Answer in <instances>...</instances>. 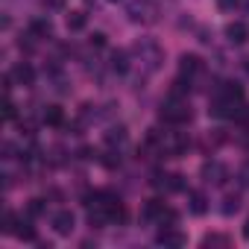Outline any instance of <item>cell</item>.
<instances>
[{"mask_svg":"<svg viewBox=\"0 0 249 249\" xmlns=\"http://www.w3.org/2000/svg\"><path fill=\"white\" fill-rule=\"evenodd\" d=\"M214 117H240L243 114V88L234 85V82H226L217 88L214 100H211V108H208Z\"/></svg>","mask_w":249,"mask_h":249,"instance_id":"cell-1","label":"cell"},{"mask_svg":"<svg viewBox=\"0 0 249 249\" xmlns=\"http://www.w3.org/2000/svg\"><path fill=\"white\" fill-rule=\"evenodd\" d=\"M159 117L164 123H170V126H182V123L191 120V106L185 100H179V97H167L164 106H161V111H159Z\"/></svg>","mask_w":249,"mask_h":249,"instance_id":"cell-2","label":"cell"},{"mask_svg":"<svg viewBox=\"0 0 249 249\" xmlns=\"http://www.w3.org/2000/svg\"><path fill=\"white\" fill-rule=\"evenodd\" d=\"M141 220L159 223V226H173V223H176V211H170V208L164 205V199H150V202H144V208H141Z\"/></svg>","mask_w":249,"mask_h":249,"instance_id":"cell-3","label":"cell"},{"mask_svg":"<svg viewBox=\"0 0 249 249\" xmlns=\"http://www.w3.org/2000/svg\"><path fill=\"white\" fill-rule=\"evenodd\" d=\"M135 53H138V59L147 65V71L153 73V71H159L161 68V62H164V53H161V47L156 44V41H150V38H141L135 47H132Z\"/></svg>","mask_w":249,"mask_h":249,"instance_id":"cell-4","label":"cell"},{"mask_svg":"<svg viewBox=\"0 0 249 249\" xmlns=\"http://www.w3.org/2000/svg\"><path fill=\"white\" fill-rule=\"evenodd\" d=\"M202 71H205V65H202V59H199V56H194V53L179 56V73H182L188 82H191V79H196Z\"/></svg>","mask_w":249,"mask_h":249,"instance_id":"cell-5","label":"cell"},{"mask_svg":"<svg viewBox=\"0 0 249 249\" xmlns=\"http://www.w3.org/2000/svg\"><path fill=\"white\" fill-rule=\"evenodd\" d=\"M129 21H135V24H153L156 21V6H150L147 0H135V3H129Z\"/></svg>","mask_w":249,"mask_h":249,"instance_id":"cell-6","label":"cell"},{"mask_svg":"<svg viewBox=\"0 0 249 249\" xmlns=\"http://www.w3.org/2000/svg\"><path fill=\"white\" fill-rule=\"evenodd\" d=\"M153 185L161 188V191H167V194L185 191V176H179V173H156L153 176Z\"/></svg>","mask_w":249,"mask_h":249,"instance_id":"cell-7","label":"cell"},{"mask_svg":"<svg viewBox=\"0 0 249 249\" xmlns=\"http://www.w3.org/2000/svg\"><path fill=\"white\" fill-rule=\"evenodd\" d=\"M199 173H202V182H208V185H223L226 176H229V170H226L220 161H205Z\"/></svg>","mask_w":249,"mask_h":249,"instance_id":"cell-8","label":"cell"},{"mask_svg":"<svg viewBox=\"0 0 249 249\" xmlns=\"http://www.w3.org/2000/svg\"><path fill=\"white\" fill-rule=\"evenodd\" d=\"M159 246H170V249H179V246H185L188 243V237L179 231V229H173V226H164L161 231H159Z\"/></svg>","mask_w":249,"mask_h":249,"instance_id":"cell-9","label":"cell"},{"mask_svg":"<svg viewBox=\"0 0 249 249\" xmlns=\"http://www.w3.org/2000/svg\"><path fill=\"white\" fill-rule=\"evenodd\" d=\"M12 79H15L18 85L30 88V85L36 82V71H33V65H30V62H18V65L12 68Z\"/></svg>","mask_w":249,"mask_h":249,"instance_id":"cell-10","label":"cell"},{"mask_svg":"<svg viewBox=\"0 0 249 249\" xmlns=\"http://www.w3.org/2000/svg\"><path fill=\"white\" fill-rule=\"evenodd\" d=\"M226 38H229L231 44H246V41H249V27H246L243 21H231V24L226 27Z\"/></svg>","mask_w":249,"mask_h":249,"instance_id":"cell-11","label":"cell"},{"mask_svg":"<svg viewBox=\"0 0 249 249\" xmlns=\"http://www.w3.org/2000/svg\"><path fill=\"white\" fill-rule=\"evenodd\" d=\"M53 229H56V234H71L76 229V217L71 211H59V214H53Z\"/></svg>","mask_w":249,"mask_h":249,"instance_id":"cell-12","label":"cell"},{"mask_svg":"<svg viewBox=\"0 0 249 249\" xmlns=\"http://www.w3.org/2000/svg\"><path fill=\"white\" fill-rule=\"evenodd\" d=\"M188 208H191V214L202 217V214L208 211V199H205V194H202V191H188Z\"/></svg>","mask_w":249,"mask_h":249,"instance_id":"cell-13","label":"cell"},{"mask_svg":"<svg viewBox=\"0 0 249 249\" xmlns=\"http://www.w3.org/2000/svg\"><path fill=\"white\" fill-rule=\"evenodd\" d=\"M30 36H33V38H50V36H53L50 18H36V21H30Z\"/></svg>","mask_w":249,"mask_h":249,"instance_id":"cell-14","label":"cell"},{"mask_svg":"<svg viewBox=\"0 0 249 249\" xmlns=\"http://www.w3.org/2000/svg\"><path fill=\"white\" fill-rule=\"evenodd\" d=\"M129 68H132V65H129V53H126V50H114V53H111V71H114V73L123 76V73H129Z\"/></svg>","mask_w":249,"mask_h":249,"instance_id":"cell-15","label":"cell"},{"mask_svg":"<svg viewBox=\"0 0 249 249\" xmlns=\"http://www.w3.org/2000/svg\"><path fill=\"white\" fill-rule=\"evenodd\" d=\"M126 141H129L126 126H111V129L106 132V144H108V147H123Z\"/></svg>","mask_w":249,"mask_h":249,"instance_id":"cell-16","label":"cell"},{"mask_svg":"<svg viewBox=\"0 0 249 249\" xmlns=\"http://www.w3.org/2000/svg\"><path fill=\"white\" fill-rule=\"evenodd\" d=\"M41 120H44V123H50V126H59V123L65 120V111H62V106H47V108L41 111Z\"/></svg>","mask_w":249,"mask_h":249,"instance_id":"cell-17","label":"cell"},{"mask_svg":"<svg viewBox=\"0 0 249 249\" xmlns=\"http://www.w3.org/2000/svg\"><path fill=\"white\" fill-rule=\"evenodd\" d=\"M65 24H68V30H71V33H79V30H85V24H88V15H85V12H68Z\"/></svg>","mask_w":249,"mask_h":249,"instance_id":"cell-18","label":"cell"},{"mask_svg":"<svg viewBox=\"0 0 249 249\" xmlns=\"http://www.w3.org/2000/svg\"><path fill=\"white\" fill-rule=\"evenodd\" d=\"M202 246H205V249H211V246H231V240H229L226 234H220V231H211V234L202 237Z\"/></svg>","mask_w":249,"mask_h":249,"instance_id":"cell-19","label":"cell"},{"mask_svg":"<svg viewBox=\"0 0 249 249\" xmlns=\"http://www.w3.org/2000/svg\"><path fill=\"white\" fill-rule=\"evenodd\" d=\"M27 214H30V217H41V214H47V202H44V199H30Z\"/></svg>","mask_w":249,"mask_h":249,"instance_id":"cell-20","label":"cell"},{"mask_svg":"<svg viewBox=\"0 0 249 249\" xmlns=\"http://www.w3.org/2000/svg\"><path fill=\"white\" fill-rule=\"evenodd\" d=\"M220 211H223L226 217L237 214V211H240V199H237V196H226V199H223V208H220Z\"/></svg>","mask_w":249,"mask_h":249,"instance_id":"cell-21","label":"cell"},{"mask_svg":"<svg viewBox=\"0 0 249 249\" xmlns=\"http://www.w3.org/2000/svg\"><path fill=\"white\" fill-rule=\"evenodd\" d=\"M15 114H18V106H15V103L9 100V94H6V100H3V120H12Z\"/></svg>","mask_w":249,"mask_h":249,"instance_id":"cell-22","label":"cell"},{"mask_svg":"<svg viewBox=\"0 0 249 249\" xmlns=\"http://www.w3.org/2000/svg\"><path fill=\"white\" fill-rule=\"evenodd\" d=\"M237 3H240V0H217V6H220L223 12H231V9H234Z\"/></svg>","mask_w":249,"mask_h":249,"instance_id":"cell-23","label":"cell"},{"mask_svg":"<svg viewBox=\"0 0 249 249\" xmlns=\"http://www.w3.org/2000/svg\"><path fill=\"white\" fill-rule=\"evenodd\" d=\"M91 47H106V36L103 33H94L91 36Z\"/></svg>","mask_w":249,"mask_h":249,"instance_id":"cell-24","label":"cell"},{"mask_svg":"<svg viewBox=\"0 0 249 249\" xmlns=\"http://www.w3.org/2000/svg\"><path fill=\"white\" fill-rule=\"evenodd\" d=\"M237 176H240V182H243V185H249V164H246V167H240V173H237Z\"/></svg>","mask_w":249,"mask_h":249,"instance_id":"cell-25","label":"cell"},{"mask_svg":"<svg viewBox=\"0 0 249 249\" xmlns=\"http://www.w3.org/2000/svg\"><path fill=\"white\" fill-rule=\"evenodd\" d=\"M44 3H47L50 9H62V6H65V0H44Z\"/></svg>","mask_w":249,"mask_h":249,"instance_id":"cell-26","label":"cell"},{"mask_svg":"<svg viewBox=\"0 0 249 249\" xmlns=\"http://www.w3.org/2000/svg\"><path fill=\"white\" fill-rule=\"evenodd\" d=\"M243 237H246V240H249V220H246V223H243Z\"/></svg>","mask_w":249,"mask_h":249,"instance_id":"cell-27","label":"cell"},{"mask_svg":"<svg viewBox=\"0 0 249 249\" xmlns=\"http://www.w3.org/2000/svg\"><path fill=\"white\" fill-rule=\"evenodd\" d=\"M108 3H117V0H108Z\"/></svg>","mask_w":249,"mask_h":249,"instance_id":"cell-28","label":"cell"}]
</instances>
